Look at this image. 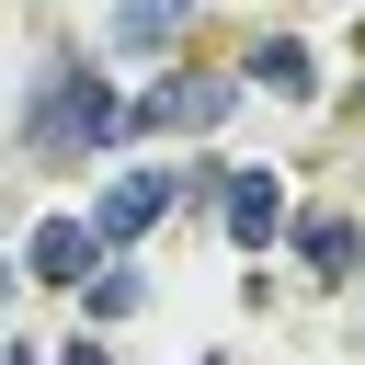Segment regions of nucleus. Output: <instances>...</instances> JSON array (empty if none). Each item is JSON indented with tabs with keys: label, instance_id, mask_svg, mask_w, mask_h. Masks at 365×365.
<instances>
[{
	"label": "nucleus",
	"instance_id": "10",
	"mask_svg": "<svg viewBox=\"0 0 365 365\" xmlns=\"http://www.w3.org/2000/svg\"><path fill=\"white\" fill-rule=\"evenodd\" d=\"M57 365H114V354H103V342H68V354H57Z\"/></svg>",
	"mask_w": 365,
	"mask_h": 365
},
{
	"label": "nucleus",
	"instance_id": "3",
	"mask_svg": "<svg viewBox=\"0 0 365 365\" xmlns=\"http://www.w3.org/2000/svg\"><path fill=\"white\" fill-rule=\"evenodd\" d=\"M228 103H240V80H194V68H171L160 91L125 103V125H182V137H194V125H228Z\"/></svg>",
	"mask_w": 365,
	"mask_h": 365
},
{
	"label": "nucleus",
	"instance_id": "4",
	"mask_svg": "<svg viewBox=\"0 0 365 365\" xmlns=\"http://www.w3.org/2000/svg\"><path fill=\"white\" fill-rule=\"evenodd\" d=\"M217 217H228L240 251H262V240L285 228V182H274V171H217Z\"/></svg>",
	"mask_w": 365,
	"mask_h": 365
},
{
	"label": "nucleus",
	"instance_id": "7",
	"mask_svg": "<svg viewBox=\"0 0 365 365\" xmlns=\"http://www.w3.org/2000/svg\"><path fill=\"white\" fill-rule=\"evenodd\" d=\"M182 23H194V0H125L114 11V46H171Z\"/></svg>",
	"mask_w": 365,
	"mask_h": 365
},
{
	"label": "nucleus",
	"instance_id": "8",
	"mask_svg": "<svg viewBox=\"0 0 365 365\" xmlns=\"http://www.w3.org/2000/svg\"><path fill=\"white\" fill-rule=\"evenodd\" d=\"M251 80H274V91H308V46H297V34H262V46H251Z\"/></svg>",
	"mask_w": 365,
	"mask_h": 365
},
{
	"label": "nucleus",
	"instance_id": "9",
	"mask_svg": "<svg viewBox=\"0 0 365 365\" xmlns=\"http://www.w3.org/2000/svg\"><path fill=\"white\" fill-rule=\"evenodd\" d=\"M137 297H148V285H137V274H103V285H91V319H125V308H137Z\"/></svg>",
	"mask_w": 365,
	"mask_h": 365
},
{
	"label": "nucleus",
	"instance_id": "1",
	"mask_svg": "<svg viewBox=\"0 0 365 365\" xmlns=\"http://www.w3.org/2000/svg\"><path fill=\"white\" fill-rule=\"evenodd\" d=\"M23 137H34V148H103V137H125V103H114L80 57H57V68H46V103L23 114Z\"/></svg>",
	"mask_w": 365,
	"mask_h": 365
},
{
	"label": "nucleus",
	"instance_id": "2",
	"mask_svg": "<svg viewBox=\"0 0 365 365\" xmlns=\"http://www.w3.org/2000/svg\"><path fill=\"white\" fill-rule=\"evenodd\" d=\"M171 205H182V171H114V182H103V205H91V240H103V251H125V240H148Z\"/></svg>",
	"mask_w": 365,
	"mask_h": 365
},
{
	"label": "nucleus",
	"instance_id": "6",
	"mask_svg": "<svg viewBox=\"0 0 365 365\" xmlns=\"http://www.w3.org/2000/svg\"><path fill=\"white\" fill-rule=\"evenodd\" d=\"M297 262H308V274H354V217H342V205L297 217Z\"/></svg>",
	"mask_w": 365,
	"mask_h": 365
},
{
	"label": "nucleus",
	"instance_id": "5",
	"mask_svg": "<svg viewBox=\"0 0 365 365\" xmlns=\"http://www.w3.org/2000/svg\"><path fill=\"white\" fill-rule=\"evenodd\" d=\"M80 262H103V240H91V217H46V228L23 240V285H91Z\"/></svg>",
	"mask_w": 365,
	"mask_h": 365
},
{
	"label": "nucleus",
	"instance_id": "11",
	"mask_svg": "<svg viewBox=\"0 0 365 365\" xmlns=\"http://www.w3.org/2000/svg\"><path fill=\"white\" fill-rule=\"evenodd\" d=\"M11 285H23V262H11V251H0V297H11Z\"/></svg>",
	"mask_w": 365,
	"mask_h": 365
}]
</instances>
